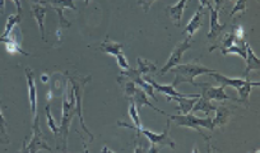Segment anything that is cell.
Instances as JSON below:
<instances>
[{
    "label": "cell",
    "mask_w": 260,
    "mask_h": 153,
    "mask_svg": "<svg viewBox=\"0 0 260 153\" xmlns=\"http://www.w3.org/2000/svg\"><path fill=\"white\" fill-rule=\"evenodd\" d=\"M62 115L61 123L59 125V137H61L62 152H67V142H68L69 128L73 117L77 115L76 111V97H74L73 89H68L67 82L62 88Z\"/></svg>",
    "instance_id": "cell-1"
},
{
    "label": "cell",
    "mask_w": 260,
    "mask_h": 153,
    "mask_svg": "<svg viewBox=\"0 0 260 153\" xmlns=\"http://www.w3.org/2000/svg\"><path fill=\"white\" fill-rule=\"evenodd\" d=\"M76 0H45V3L51 6L52 8H69V9H73V11H77V7L74 4Z\"/></svg>",
    "instance_id": "cell-25"
},
{
    "label": "cell",
    "mask_w": 260,
    "mask_h": 153,
    "mask_svg": "<svg viewBox=\"0 0 260 153\" xmlns=\"http://www.w3.org/2000/svg\"><path fill=\"white\" fill-rule=\"evenodd\" d=\"M197 86H199L203 88L201 96L203 97V99L209 100V101H213V100H216V101L232 100V101L237 102V99H232V97H230L229 95L226 94V87H223V86L212 87V86H209V84H206V83H199V84H197Z\"/></svg>",
    "instance_id": "cell-8"
},
{
    "label": "cell",
    "mask_w": 260,
    "mask_h": 153,
    "mask_svg": "<svg viewBox=\"0 0 260 153\" xmlns=\"http://www.w3.org/2000/svg\"><path fill=\"white\" fill-rule=\"evenodd\" d=\"M129 116H130V119H132V121H133V125L127 124V123H124V121L122 123L117 121V125H119V127H125V128H129V129H133L134 132L139 135L141 134V133H139V130H141V128H142V121H141V117H139L138 111H137L136 104H134L133 101H130Z\"/></svg>",
    "instance_id": "cell-16"
},
{
    "label": "cell",
    "mask_w": 260,
    "mask_h": 153,
    "mask_svg": "<svg viewBox=\"0 0 260 153\" xmlns=\"http://www.w3.org/2000/svg\"><path fill=\"white\" fill-rule=\"evenodd\" d=\"M234 35H235V37H236L237 41L245 42L244 41V29H242L241 26L234 27Z\"/></svg>",
    "instance_id": "cell-33"
},
{
    "label": "cell",
    "mask_w": 260,
    "mask_h": 153,
    "mask_svg": "<svg viewBox=\"0 0 260 153\" xmlns=\"http://www.w3.org/2000/svg\"><path fill=\"white\" fill-rule=\"evenodd\" d=\"M32 132H34V137H32L31 142L27 145V140H24L23 147H22V152H39V150H51V148L47 145L46 140L44 139V134H42L41 127H40V117L39 114L34 116V127H32Z\"/></svg>",
    "instance_id": "cell-5"
},
{
    "label": "cell",
    "mask_w": 260,
    "mask_h": 153,
    "mask_svg": "<svg viewBox=\"0 0 260 153\" xmlns=\"http://www.w3.org/2000/svg\"><path fill=\"white\" fill-rule=\"evenodd\" d=\"M116 60H117V64H119V67L121 68L122 70L130 69L129 62H127V59H126V56L124 55V52H120V54H117Z\"/></svg>",
    "instance_id": "cell-30"
},
{
    "label": "cell",
    "mask_w": 260,
    "mask_h": 153,
    "mask_svg": "<svg viewBox=\"0 0 260 153\" xmlns=\"http://www.w3.org/2000/svg\"><path fill=\"white\" fill-rule=\"evenodd\" d=\"M198 97H167V101H172V100L177 101L179 102V106L176 107L177 111H180L181 114H189L191 112Z\"/></svg>",
    "instance_id": "cell-19"
},
{
    "label": "cell",
    "mask_w": 260,
    "mask_h": 153,
    "mask_svg": "<svg viewBox=\"0 0 260 153\" xmlns=\"http://www.w3.org/2000/svg\"><path fill=\"white\" fill-rule=\"evenodd\" d=\"M191 46H192L191 39H185L184 41L179 42V44L174 47V50H172L171 55H170V57L167 59L166 64H165V67L162 68L161 72H159V75H165L167 72H170L171 68H174L175 65L180 64V63L182 62V56H184V54Z\"/></svg>",
    "instance_id": "cell-7"
},
{
    "label": "cell",
    "mask_w": 260,
    "mask_h": 153,
    "mask_svg": "<svg viewBox=\"0 0 260 153\" xmlns=\"http://www.w3.org/2000/svg\"><path fill=\"white\" fill-rule=\"evenodd\" d=\"M170 124H171V120H167V124H166V128H165V130L162 133H153L151 132L149 129H147V128H141V130H139V133H143V135H146L147 138H148L149 143L151 144H154V145H158V147L164 148V147H170V148H176V144H175L174 140L170 138Z\"/></svg>",
    "instance_id": "cell-6"
},
{
    "label": "cell",
    "mask_w": 260,
    "mask_h": 153,
    "mask_svg": "<svg viewBox=\"0 0 260 153\" xmlns=\"http://www.w3.org/2000/svg\"><path fill=\"white\" fill-rule=\"evenodd\" d=\"M26 78L27 86H28V95H29V105H31L32 114H37V89L35 84V74L31 68H26Z\"/></svg>",
    "instance_id": "cell-12"
},
{
    "label": "cell",
    "mask_w": 260,
    "mask_h": 153,
    "mask_svg": "<svg viewBox=\"0 0 260 153\" xmlns=\"http://www.w3.org/2000/svg\"><path fill=\"white\" fill-rule=\"evenodd\" d=\"M121 75H125V77H127V78H129V79H132V81H133L136 84H138V86L141 87V88L143 89V91L146 92L147 95H148V96L153 97V99L157 101L156 91H154L153 87H152L151 84H149L148 82L146 81V79L142 78V74H141V73H139L138 69L122 70Z\"/></svg>",
    "instance_id": "cell-9"
},
{
    "label": "cell",
    "mask_w": 260,
    "mask_h": 153,
    "mask_svg": "<svg viewBox=\"0 0 260 153\" xmlns=\"http://www.w3.org/2000/svg\"><path fill=\"white\" fill-rule=\"evenodd\" d=\"M122 49H124V45L120 44V42H114L109 39V36H106L105 41H102L101 46L99 47L100 51L102 52H106V54L110 55H114L116 56L117 54L122 52Z\"/></svg>",
    "instance_id": "cell-20"
},
{
    "label": "cell",
    "mask_w": 260,
    "mask_h": 153,
    "mask_svg": "<svg viewBox=\"0 0 260 153\" xmlns=\"http://www.w3.org/2000/svg\"><path fill=\"white\" fill-rule=\"evenodd\" d=\"M216 117L213 120L214 128L216 127H223L227 123L230 121V117H231V111L227 109L223 105H219V106H216Z\"/></svg>",
    "instance_id": "cell-21"
},
{
    "label": "cell",
    "mask_w": 260,
    "mask_h": 153,
    "mask_svg": "<svg viewBox=\"0 0 260 153\" xmlns=\"http://www.w3.org/2000/svg\"><path fill=\"white\" fill-rule=\"evenodd\" d=\"M170 70L172 72V74H175V81L171 83L174 87H177L181 82H186L190 86H197L198 83H195V78L198 75L211 74V73L217 72V70L209 69V68L199 64L198 62L184 63V64L180 63Z\"/></svg>",
    "instance_id": "cell-2"
},
{
    "label": "cell",
    "mask_w": 260,
    "mask_h": 153,
    "mask_svg": "<svg viewBox=\"0 0 260 153\" xmlns=\"http://www.w3.org/2000/svg\"><path fill=\"white\" fill-rule=\"evenodd\" d=\"M171 121H174L175 124L179 125V127H186L191 128V129H195V132L199 133L202 137L206 140H209V137H207L204 133H202V130L199 129L201 127L207 128L209 129V132H213L214 130V124L212 117H206V119H199V117L195 116L194 114H179V115H166Z\"/></svg>",
    "instance_id": "cell-4"
},
{
    "label": "cell",
    "mask_w": 260,
    "mask_h": 153,
    "mask_svg": "<svg viewBox=\"0 0 260 153\" xmlns=\"http://www.w3.org/2000/svg\"><path fill=\"white\" fill-rule=\"evenodd\" d=\"M203 16H204L203 8L199 6L198 9L195 11V14L192 16V18L190 19V22L187 23V26L185 27V29H184V34L186 35L187 39H192V36H194V35L197 34V31L201 28L202 24H203V22H202Z\"/></svg>",
    "instance_id": "cell-13"
},
{
    "label": "cell",
    "mask_w": 260,
    "mask_h": 153,
    "mask_svg": "<svg viewBox=\"0 0 260 153\" xmlns=\"http://www.w3.org/2000/svg\"><path fill=\"white\" fill-rule=\"evenodd\" d=\"M4 8H6V0H0V14L4 13Z\"/></svg>",
    "instance_id": "cell-37"
},
{
    "label": "cell",
    "mask_w": 260,
    "mask_h": 153,
    "mask_svg": "<svg viewBox=\"0 0 260 153\" xmlns=\"http://www.w3.org/2000/svg\"><path fill=\"white\" fill-rule=\"evenodd\" d=\"M214 2V6H216V9H221V7L223 6L224 3H226V2H229V0H213Z\"/></svg>",
    "instance_id": "cell-35"
},
{
    "label": "cell",
    "mask_w": 260,
    "mask_h": 153,
    "mask_svg": "<svg viewBox=\"0 0 260 153\" xmlns=\"http://www.w3.org/2000/svg\"><path fill=\"white\" fill-rule=\"evenodd\" d=\"M143 78L151 84L154 88L156 92H161V94L166 95L167 97H198L201 96L199 94H180V92L175 91V87L172 84H169V86H162V84H158L153 78L152 75H143Z\"/></svg>",
    "instance_id": "cell-10"
},
{
    "label": "cell",
    "mask_w": 260,
    "mask_h": 153,
    "mask_svg": "<svg viewBox=\"0 0 260 153\" xmlns=\"http://www.w3.org/2000/svg\"><path fill=\"white\" fill-rule=\"evenodd\" d=\"M245 51H246V57H245V59H246V67H245L244 75L247 78V77H249V73L251 72V70L260 69V60L259 57L255 55L254 50L251 49V46H250L247 42H245Z\"/></svg>",
    "instance_id": "cell-15"
},
{
    "label": "cell",
    "mask_w": 260,
    "mask_h": 153,
    "mask_svg": "<svg viewBox=\"0 0 260 153\" xmlns=\"http://www.w3.org/2000/svg\"><path fill=\"white\" fill-rule=\"evenodd\" d=\"M67 77H68V81H69V83H71L72 89H73V92H74V97H76L77 116L79 117V121H81L82 129H83L84 132H86L87 134L89 135V140L92 142V140L94 139V137H93V134L89 132L88 128L86 127V124H84L83 106H82V104H83L82 101H83L84 88H86L87 83H88V82L92 79V77H91V75L83 77V75H69V74H67Z\"/></svg>",
    "instance_id": "cell-3"
},
{
    "label": "cell",
    "mask_w": 260,
    "mask_h": 153,
    "mask_svg": "<svg viewBox=\"0 0 260 153\" xmlns=\"http://www.w3.org/2000/svg\"><path fill=\"white\" fill-rule=\"evenodd\" d=\"M9 142H11V138L7 133V123L3 114H2V109H0V143L2 144H8Z\"/></svg>",
    "instance_id": "cell-26"
},
{
    "label": "cell",
    "mask_w": 260,
    "mask_h": 153,
    "mask_svg": "<svg viewBox=\"0 0 260 153\" xmlns=\"http://www.w3.org/2000/svg\"><path fill=\"white\" fill-rule=\"evenodd\" d=\"M214 110H216V106H214L209 100H206L202 96H199L198 100H197V102H195L194 107H192L191 112L192 114H195V112H198V111H203L204 114L209 115V112L214 111Z\"/></svg>",
    "instance_id": "cell-22"
},
{
    "label": "cell",
    "mask_w": 260,
    "mask_h": 153,
    "mask_svg": "<svg viewBox=\"0 0 260 153\" xmlns=\"http://www.w3.org/2000/svg\"><path fill=\"white\" fill-rule=\"evenodd\" d=\"M137 62H138V70L142 75L154 74V72L157 70V65L153 64L152 62H149V60L138 57V59H137Z\"/></svg>",
    "instance_id": "cell-24"
},
{
    "label": "cell",
    "mask_w": 260,
    "mask_h": 153,
    "mask_svg": "<svg viewBox=\"0 0 260 153\" xmlns=\"http://www.w3.org/2000/svg\"><path fill=\"white\" fill-rule=\"evenodd\" d=\"M129 101H133L134 104L138 105L139 107L148 106V107H151V109L156 110V111H157V112H159V114H162V115H167L166 112L162 111V110H159V109H157L156 106H153V105H152L151 102H149V100H148V95H147L146 92H144L143 89H142V88H137V89H136V92H134L133 97H132V99L129 100Z\"/></svg>",
    "instance_id": "cell-18"
},
{
    "label": "cell",
    "mask_w": 260,
    "mask_h": 153,
    "mask_svg": "<svg viewBox=\"0 0 260 153\" xmlns=\"http://www.w3.org/2000/svg\"><path fill=\"white\" fill-rule=\"evenodd\" d=\"M154 2H156V0H138L139 6L143 8V11L146 12V13H148L149 9H151V7H152V4H153Z\"/></svg>",
    "instance_id": "cell-32"
},
{
    "label": "cell",
    "mask_w": 260,
    "mask_h": 153,
    "mask_svg": "<svg viewBox=\"0 0 260 153\" xmlns=\"http://www.w3.org/2000/svg\"><path fill=\"white\" fill-rule=\"evenodd\" d=\"M236 41H237V40H236V37H235L234 32H231V34H227L226 37H224V40H223L224 46L221 47V49H226V47L232 46V45L236 44Z\"/></svg>",
    "instance_id": "cell-31"
},
{
    "label": "cell",
    "mask_w": 260,
    "mask_h": 153,
    "mask_svg": "<svg viewBox=\"0 0 260 153\" xmlns=\"http://www.w3.org/2000/svg\"><path fill=\"white\" fill-rule=\"evenodd\" d=\"M32 3H39V4H45V0H31Z\"/></svg>",
    "instance_id": "cell-39"
},
{
    "label": "cell",
    "mask_w": 260,
    "mask_h": 153,
    "mask_svg": "<svg viewBox=\"0 0 260 153\" xmlns=\"http://www.w3.org/2000/svg\"><path fill=\"white\" fill-rule=\"evenodd\" d=\"M45 111H46L47 127H49L50 130H51V132L54 133L55 137L59 138V127H57V125H56V123H55L54 117H52V115H51V111H50V104L46 105V107H45Z\"/></svg>",
    "instance_id": "cell-27"
},
{
    "label": "cell",
    "mask_w": 260,
    "mask_h": 153,
    "mask_svg": "<svg viewBox=\"0 0 260 153\" xmlns=\"http://www.w3.org/2000/svg\"><path fill=\"white\" fill-rule=\"evenodd\" d=\"M202 8H209L212 6V0H199Z\"/></svg>",
    "instance_id": "cell-34"
},
{
    "label": "cell",
    "mask_w": 260,
    "mask_h": 153,
    "mask_svg": "<svg viewBox=\"0 0 260 153\" xmlns=\"http://www.w3.org/2000/svg\"><path fill=\"white\" fill-rule=\"evenodd\" d=\"M22 21V14L17 13V14H11L7 19V24H6V28H4L3 35L0 37H8L11 35V32L16 28V26H18Z\"/></svg>",
    "instance_id": "cell-23"
},
{
    "label": "cell",
    "mask_w": 260,
    "mask_h": 153,
    "mask_svg": "<svg viewBox=\"0 0 260 153\" xmlns=\"http://www.w3.org/2000/svg\"><path fill=\"white\" fill-rule=\"evenodd\" d=\"M41 81H42V83H47V81H49V77H47L46 74L41 75Z\"/></svg>",
    "instance_id": "cell-38"
},
{
    "label": "cell",
    "mask_w": 260,
    "mask_h": 153,
    "mask_svg": "<svg viewBox=\"0 0 260 153\" xmlns=\"http://www.w3.org/2000/svg\"><path fill=\"white\" fill-rule=\"evenodd\" d=\"M47 8L44 7L42 4L39 3H32V16L36 19L37 24H39L40 34H41L42 40H45V26H44V19L46 16Z\"/></svg>",
    "instance_id": "cell-17"
},
{
    "label": "cell",
    "mask_w": 260,
    "mask_h": 153,
    "mask_svg": "<svg viewBox=\"0 0 260 153\" xmlns=\"http://www.w3.org/2000/svg\"><path fill=\"white\" fill-rule=\"evenodd\" d=\"M13 3L16 4V7H17V13L22 14V6H21V0H13Z\"/></svg>",
    "instance_id": "cell-36"
},
{
    "label": "cell",
    "mask_w": 260,
    "mask_h": 153,
    "mask_svg": "<svg viewBox=\"0 0 260 153\" xmlns=\"http://www.w3.org/2000/svg\"><path fill=\"white\" fill-rule=\"evenodd\" d=\"M187 0H179V3L175 6H169L166 8V13L171 17L172 23L176 27H181L182 16H184V11L186 8Z\"/></svg>",
    "instance_id": "cell-14"
},
{
    "label": "cell",
    "mask_w": 260,
    "mask_h": 153,
    "mask_svg": "<svg viewBox=\"0 0 260 153\" xmlns=\"http://www.w3.org/2000/svg\"><path fill=\"white\" fill-rule=\"evenodd\" d=\"M89 2H91V0H84V3H86V6H88Z\"/></svg>",
    "instance_id": "cell-40"
},
{
    "label": "cell",
    "mask_w": 260,
    "mask_h": 153,
    "mask_svg": "<svg viewBox=\"0 0 260 153\" xmlns=\"http://www.w3.org/2000/svg\"><path fill=\"white\" fill-rule=\"evenodd\" d=\"M209 13H211V22H209V32H208V40H216L219 36L222 31L226 28L224 24H221L218 22V9L214 8L213 6L209 7Z\"/></svg>",
    "instance_id": "cell-11"
},
{
    "label": "cell",
    "mask_w": 260,
    "mask_h": 153,
    "mask_svg": "<svg viewBox=\"0 0 260 153\" xmlns=\"http://www.w3.org/2000/svg\"><path fill=\"white\" fill-rule=\"evenodd\" d=\"M222 50V55H231V54H236L239 55L240 57L245 59L246 57V51H245V45L242 47L236 46V45H232V46L226 47V49H221Z\"/></svg>",
    "instance_id": "cell-28"
},
{
    "label": "cell",
    "mask_w": 260,
    "mask_h": 153,
    "mask_svg": "<svg viewBox=\"0 0 260 153\" xmlns=\"http://www.w3.org/2000/svg\"><path fill=\"white\" fill-rule=\"evenodd\" d=\"M245 12H246V0H236V4L231 11V17L236 13H245Z\"/></svg>",
    "instance_id": "cell-29"
}]
</instances>
